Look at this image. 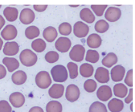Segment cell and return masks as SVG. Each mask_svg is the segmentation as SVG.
<instances>
[{
  "instance_id": "cell-1",
  "label": "cell",
  "mask_w": 135,
  "mask_h": 112,
  "mask_svg": "<svg viewBox=\"0 0 135 112\" xmlns=\"http://www.w3.org/2000/svg\"><path fill=\"white\" fill-rule=\"evenodd\" d=\"M51 75L52 77V79L54 82H66L68 78V72L66 68L62 65H56L51 69Z\"/></svg>"
},
{
  "instance_id": "cell-2",
  "label": "cell",
  "mask_w": 135,
  "mask_h": 112,
  "mask_svg": "<svg viewBox=\"0 0 135 112\" xmlns=\"http://www.w3.org/2000/svg\"><path fill=\"white\" fill-rule=\"evenodd\" d=\"M21 63L26 67L33 66L37 61V55L30 49H24L20 55Z\"/></svg>"
},
{
  "instance_id": "cell-3",
  "label": "cell",
  "mask_w": 135,
  "mask_h": 112,
  "mask_svg": "<svg viewBox=\"0 0 135 112\" xmlns=\"http://www.w3.org/2000/svg\"><path fill=\"white\" fill-rule=\"evenodd\" d=\"M35 81L36 83V85L41 89L48 88L52 83V79L50 78V74L47 71H40L36 74Z\"/></svg>"
},
{
  "instance_id": "cell-4",
  "label": "cell",
  "mask_w": 135,
  "mask_h": 112,
  "mask_svg": "<svg viewBox=\"0 0 135 112\" xmlns=\"http://www.w3.org/2000/svg\"><path fill=\"white\" fill-rule=\"evenodd\" d=\"M85 55V49L81 45H74L70 52V58L74 61L80 62L83 61Z\"/></svg>"
},
{
  "instance_id": "cell-5",
  "label": "cell",
  "mask_w": 135,
  "mask_h": 112,
  "mask_svg": "<svg viewBox=\"0 0 135 112\" xmlns=\"http://www.w3.org/2000/svg\"><path fill=\"white\" fill-rule=\"evenodd\" d=\"M80 92L79 88L75 84L68 85L66 91V98L68 102H75L80 98Z\"/></svg>"
},
{
  "instance_id": "cell-6",
  "label": "cell",
  "mask_w": 135,
  "mask_h": 112,
  "mask_svg": "<svg viewBox=\"0 0 135 112\" xmlns=\"http://www.w3.org/2000/svg\"><path fill=\"white\" fill-rule=\"evenodd\" d=\"M89 32V26L83 22H76L73 26V33L77 38H84Z\"/></svg>"
},
{
  "instance_id": "cell-7",
  "label": "cell",
  "mask_w": 135,
  "mask_h": 112,
  "mask_svg": "<svg viewBox=\"0 0 135 112\" xmlns=\"http://www.w3.org/2000/svg\"><path fill=\"white\" fill-rule=\"evenodd\" d=\"M72 42L71 41L66 37H60L59 38L56 43H55V48L57 51L62 53H66L70 50L71 47Z\"/></svg>"
},
{
  "instance_id": "cell-8",
  "label": "cell",
  "mask_w": 135,
  "mask_h": 112,
  "mask_svg": "<svg viewBox=\"0 0 135 112\" xmlns=\"http://www.w3.org/2000/svg\"><path fill=\"white\" fill-rule=\"evenodd\" d=\"M105 19L108 22H115L118 20L120 16H121V11L120 9L114 7V6H111L109 7L105 12Z\"/></svg>"
},
{
  "instance_id": "cell-9",
  "label": "cell",
  "mask_w": 135,
  "mask_h": 112,
  "mask_svg": "<svg viewBox=\"0 0 135 112\" xmlns=\"http://www.w3.org/2000/svg\"><path fill=\"white\" fill-rule=\"evenodd\" d=\"M97 96L100 101L107 102L112 97V90L107 85H102L98 88L97 92Z\"/></svg>"
},
{
  "instance_id": "cell-10",
  "label": "cell",
  "mask_w": 135,
  "mask_h": 112,
  "mask_svg": "<svg viewBox=\"0 0 135 112\" xmlns=\"http://www.w3.org/2000/svg\"><path fill=\"white\" fill-rule=\"evenodd\" d=\"M17 33H18L17 29L14 25H8L2 31L1 35L4 40L9 41V40H13L14 39H16V37L17 36Z\"/></svg>"
},
{
  "instance_id": "cell-11",
  "label": "cell",
  "mask_w": 135,
  "mask_h": 112,
  "mask_svg": "<svg viewBox=\"0 0 135 112\" xmlns=\"http://www.w3.org/2000/svg\"><path fill=\"white\" fill-rule=\"evenodd\" d=\"M125 75V68L122 65H116L110 71V76L114 82H121Z\"/></svg>"
},
{
  "instance_id": "cell-12",
  "label": "cell",
  "mask_w": 135,
  "mask_h": 112,
  "mask_svg": "<svg viewBox=\"0 0 135 112\" xmlns=\"http://www.w3.org/2000/svg\"><path fill=\"white\" fill-rule=\"evenodd\" d=\"M95 79L100 83H107L110 80V74L109 71L103 67H100L98 68L96 72H95V75H94Z\"/></svg>"
},
{
  "instance_id": "cell-13",
  "label": "cell",
  "mask_w": 135,
  "mask_h": 112,
  "mask_svg": "<svg viewBox=\"0 0 135 112\" xmlns=\"http://www.w3.org/2000/svg\"><path fill=\"white\" fill-rule=\"evenodd\" d=\"M35 19V14L30 9H24L21 11L20 20L24 25H29Z\"/></svg>"
},
{
  "instance_id": "cell-14",
  "label": "cell",
  "mask_w": 135,
  "mask_h": 112,
  "mask_svg": "<svg viewBox=\"0 0 135 112\" xmlns=\"http://www.w3.org/2000/svg\"><path fill=\"white\" fill-rule=\"evenodd\" d=\"M20 51V46L16 41H8L5 44L3 48V53L8 56L16 55Z\"/></svg>"
},
{
  "instance_id": "cell-15",
  "label": "cell",
  "mask_w": 135,
  "mask_h": 112,
  "mask_svg": "<svg viewBox=\"0 0 135 112\" xmlns=\"http://www.w3.org/2000/svg\"><path fill=\"white\" fill-rule=\"evenodd\" d=\"M9 102L14 108H21L25 103V97L20 92H13L9 96Z\"/></svg>"
},
{
  "instance_id": "cell-16",
  "label": "cell",
  "mask_w": 135,
  "mask_h": 112,
  "mask_svg": "<svg viewBox=\"0 0 135 112\" xmlns=\"http://www.w3.org/2000/svg\"><path fill=\"white\" fill-rule=\"evenodd\" d=\"M64 93V86L60 84H54L49 89V95L54 99L60 98Z\"/></svg>"
},
{
  "instance_id": "cell-17",
  "label": "cell",
  "mask_w": 135,
  "mask_h": 112,
  "mask_svg": "<svg viewBox=\"0 0 135 112\" xmlns=\"http://www.w3.org/2000/svg\"><path fill=\"white\" fill-rule=\"evenodd\" d=\"M101 43H102V39L100 36L98 34H94V33L90 35L86 40L87 45L91 49L99 48L101 45Z\"/></svg>"
},
{
  "instance_id": "cell-18",
  "label": "cell",
  "mask_w": 135,
  "mask_h": 112,
  "mask_svg": "<svg viewBox=\"0 0 135 112\" xmlns=\"http://www.w3.org/2000/svg\"><path fill=\"white\" fill-rule=\"evenodd\" d=\"M2 63L5 65L7 68V70L9 72L16 71L20 67V62L16 58H9L6 57L2 59Z\"/></svg>"
},
{
  "instance_id": "cell-19",
  "label": "cell",
  "mask_w": 135,
  "mask_h": 112,
  "mask_svg": "<svg viewBox=\"0 0 135 112\" xmlns=\"http://www.w3.org/2000/svg\"><path fill=\"white\" fill-rule=\"evenodd\" d=\"M57 35H58L57 31L52 26H49L43 30V33H42L43 38L48 42H52L54 40H56Z\"/></svg>"
},
{
  "instance_id": "cell-20",
  "label": "cell",
  "mask_w": 135,
  "mask_h": 112,
  "mask_svg": "<svg viewBox=\"0 0 135 112\" xmlns=\"http://www.w3.org/2000/svg\"><path fill=\"white\" fill-rule=\"evenodd\" d=\"M3 15L8 22H14L17 19L19 15L18 9L14 7H6L3 11Z\"/></svg>"
},
{
  "instance_id": "cell-21",
  "label": "cell",
  "mask_w": 135,
  "mask_h": 112,
  "mask_svg": "<svg viewBox=\"0 0 135 112\" xmlns=\"http://www.w3.org/2000/svg\"><path fill=\"white\" fill-rule=\"evenodd\" d=\"M107 106L111 112H120L124 109V102L120 99L113 98L108 102Z\"/></svg>"
},
{
  "instance_id": "cell-22",
  "label": "cell",
  "mask_w": 135,
  "mask_h": 112,
  "mask_svg": "<svg viewBox=\"0 0 135 112\" xmlns=\"http://www.w3.org/2000/svg\"><path fill=\"white\" fill-rule=\"evenodd\" d=\"M27 79V75L26 72L23 71H16L12 75V81L17 85H21L26 82Z\"/></svg>"
},
{
  "instance_id": "cell-23",
  "label": "cell",
  "mask_w": 135,
  "mask_h": 112,
  "mask_svg": "<svg viewBox=\"0 0 135 112\" xmlns=\"http://www.w3.org/2000/svg\"><path fill=\"white\" fill-rule=\"evenodd\" d=\"M80 17L83 22L86 23H93L95 21V16L93 12L88 8H84L80 11Z\"/></svg>"
},
{
  "instance_id": "cell-24",
  "label": "cell",
  "mask_w": 135,
  "mask_h": 112,
  "mask_svg": "<svg viewBox=\"0 0 135 112\" xmlns=\"http://www.w3.org/2000/svg\"><path fill=\"white\" fill-rule=\"evenodd\" d=\"M127 93H128V89L124 84L118 83V84H116L114 85V94L115 96L120 98H124L126 97Z\"/></svg>"
},
{
  "instance_id": "cell-25",
  "label": "cell",
  "mask_w": 135,
  "mask_h": 112,
  "mask_svg": "<svg viewBox=\"0 0 135 112\" xmlns=\"http://www.w3.org/2000/svg\"><path fill=\"white\" fill-rule=\"evenodd\" d=\"M117 62V56L113 52L108 53L102 60V65L107 68H111Z\"/></svg>"
},
{
  "instance_id": "cell-26",
  "label": "cell",
  "mask_w": 135,
  "mask_h": 112,
  "mask_svg": "<svg viewBox=\"0 0 135 112\" xmlns=\"http://www.w3.org/2000/svg\"><path fill=\"white\" fill-rule=\"evenodd\" d=\"M94 69L93 65L88 63H84L83 65H81L80 68V73L83 78L91 77L94 74Z\"/></svg>"
},
{
  "instance_id": "cell-27",
  "label": "cell",
  "mask_w": 135,
  "mask_h": 112,
  "mask_svg": "<svg viewBox=\"0 0 135 112\" xmlns=\"http://www.w3.org/2000/svg\"><path fill=\"white\" fill-rule=\"evenodd\" d=\"M31 47L36 52L41 53L46 49V45L44 40H42V39H37L32 42Z\"/></svg>"
},
{
  "instance_id": "cell-28",
  "label": "cell",
  "mask_w": 135,
  "mask_h": 112,
  "mask_svg": "<svg viewBox=\"0 0 135 112\" xmlns=\"http://www.w3.org/2000/svg\"><path fill=\"white\" fill-rule=\"evenodd\" d=\"M40 29L34 25L30 26L28 28H26V29L25 31V35L28 39H34L36 37H38L40 35Z\"/></svg>"
},
{
  "instance_id": "cell-29",
  "label": "cell",
  "mask_w": 135,
  "mask_h": 112,
  "mask_svg": "<svg viewBox=\"0 0 135 112\" xmlns=\"http://www.w3.org/2000/svg\"><path fill=\"white\" fill-rule=\"evenodd\" d=\"M46 112H62V104L59 102L51 101L46 104Z\"/></svg>"
},
{
  "instance_id": "cell-30",
  "label": "cell",
  "mask_w": 135,
  "mask_h": 112,
  "mask_svg": "<svg viewBox=\"0 0 135 112\" xmlns=\"http://www.w3.org/2000/svg\"><path fill=\"white\" fill-rule=\"evenodd\" d=\"M94 29L98 33H104L109 29V24L104 19H100L96 22Z\"/></svg>"
},
{
  "instance_id": "cell-31",
  "label": "cell",
  "mask_w": 135,
  "mask_h": 112,
  "mask_svg": "<svg viewBox=\"0 0 135 112\" xmlns=\"http://www.w3.org/2000/svg\"><path fill=\"white\" fill-rule=\"evenodd\" d=\"M89 112H107V109L104 104L100 102H95L90 105Z\"/></svg>"
},
{
  "instance_id": "cell-32",
  "label": "cell",
  "mask_w": 135,
  "mask_h": 112,
  "mask_svg": "<svg viewBox=\"0 0 135 112\" xmlns=\"http://www.w3.org/2000/svg\"><path fill=\"white\" fill-rule=\"evenodd\" d=\"M100 58V55L99 53L95 50L90 49L86 52V61L90 63H97L99 61Z\"/></svg>"
},
{
  "instance_id": "cell-33",
  "label": "cell",
  "mask_w": 135,
  "mask_h": 112,
  "mask_svg": "<svg viewBox=\"0 0 135 112\" xmlns=\"http://www.w3.org/2000/svg\"><path fill=\"white\" fill-rule=\"evenodd\" d=\"M67 68L70 73V78L75 79L78 76V66L74 62H69L67 64Z\"/></svg>"
},
{
  "instance_id": "cell-34",
  "label": "cell",
  "mask_w": 135,
  "mask_h": 112,
  "mask_svg": "<svg viewBox=\"0 0 135 112\" xmlns=\"http://www.w3.org/2000/svg\"><path fill=\"white\" fill-rule=\"evenodd\" d=\"M59 58H60L59 54L56 51H48L45 55V60L47 61L48 63H50V64L56 62L59 60Z\"/></svg>"
},
{
  "instance_id": "cell-35",
  "label": "cell",
  "mask_w": 135,
  "mask_h": 112,
  "mask_svg": "<svg viewBox=\"0 0 135 112\" xmlns=\"http://www.w3.org/2000/svg\"><path fill=\"white\" fill-rule=\"evenodd\" d=\"M59 31L62 35H69L72 31V26L68 22H63L59 26Z\"/></svg>"
},
{
  "instance_id": "cell-36",
  "label": "cell",
  "mask_w": 135,
  "mask_h": 112,
  "mask_svg": "<svg viewBox=\"0 0 135 112\" xmlns=\"http://www.w3.org/2000/svg\"><path fill=\"white\" fill-rule=\"evenodd\" d=\"M97 84L95 81H94L93 79H88L86 82H84L83 84V88L85 89L86 92H87L88 93H92L94 92L96 89H97Z\"/></svg>"
},
{
  "instance_id": "cell-37",
  "label": "cell",
  "mask_w": 135,
  "mask_h": 112,
  "mask_svg": "<svg viewBox=\"0 0 135 112\" xmlns=\"http://www.w3.org/2000/svg\"><path fill=\"white\" fill-rule=\"evenodd\" d=\"M107 8V5H92L91 6V9L94 11L95 15L99 17L104 15V12Z\"/></svg>"
},
{
  "instance_id": "cell-38",
  "label": "cell",
  "mask_w": 135,
  "mask_h": 112,
  "mask_svg": "<svg viewBox=\"0 0 135 112\" xmlns=\"http://www.w3.org/2000/svg\"><path fill=\"white\" fill-rule=\"evenodd\" d=\"M0 112H12V108L8 102L0 101Z\"/></svg>"
},
{
  "instance_id": "cell-39",
  "label": "cell",
  "mask_w": 135,
  "mask_h": 112,
  "mask_svg": "<svg viewBox=\"0 0 135 112\" xmlns=\"http://www.w3.org/2000/svg\"><path fill=\"white\" fill-rule=\"evenodd\" d=\"M125 84L129 87H133V70L131 69L127 71L124 79Z\"/></svg>"
},
{
  "instance_id": "cell-40",
  "label": "cell",
  "mask_w": 135,
  "mask_h": 112,
  "mask_svg": "<svg viewBox=\"0 0 135 112\" xmlns=\"http://www.w3.org/2000/svg\"><path fill=\"white\" fill-rule=\"evenodd\" d=\"M47 7H48L47 5H34L33 6L34 9L36 11H37V12H44L47 9Z\"/></svg>"
},
{
  "instance_id": "cell-41",
  "label": "cell",
  "mask_w": 135,
  "mask_h": 112,
  "mask_svg": "<svg viewBox=\"0 0 135 112\" xmlns=\"http://www.w3.org/2000/svg\"><path fill=\"white\" fill-rule=\"evenodd\" d=\"M132 101H133V89L131 88L130 91H129V94H128L127 97L125 98L124 102L126 104H130V103H131Z\"/></svg>"
},
{
  "instance_id": "cell-42",
  "label": "cell",
  "mask_w": 135,
  "mask_h": 112,
  "mask_svg": "<svg viewBox=\"0 0 135 112\" xmlns=\"http://www.w3.org/2000/svg\"><path fill=\"white\" fill-rule=\"evenodd\" d=\"M6 68L2 65H0V79H2L6 77Z\"/></svg>"
},
{
  "instance_id": "cell-43",
  "label": "cell",
  "mask_w": 135,
  "mask_h": 112,
  "mask_svg": "<svg viewBox=\"0 0 135 112\" xmlns=\"http://www.w3.org/2000/svg\"><path fill=\"white\" fill-rule=\"evenodd\" d=\"M29 112H44L42 108L40 107H38V106H35V107H32L31 109L30 110Z\"/></svg>"
},
{
  "instance_id": "cell-44",
  "label": "cell",
  "mask_w": 135,
  "mask_h": 112,
  "mask_svg": "<svg viewBox=\"0 0 135 112\" xmlns=\"http://www.w3.org/2000/svg\"><path fill=\"white\" fill-rule=\"evenodd\" d=\"M5 23H6V22H5L4 18H3L2 15H0V30H1V29H2V28L4 26Z\"/></svg>"
},
{
  "instance_id": "cell-45",
  "label": "cell",
  "mask_w": 135,
  "mask_h": 112,
  "mask_svg": "<svg viewBox=\"0 0 135 112\" xmlns=\"http://www.w3.org/2000/svg\"><path fill=\"white\" fill-rule=\"evenodd\" d=\"M2 45H3V41H2V39L0 38V50L2 49Z\"/></svg>"
},
{
  "instance_id": "cell-46",
  "label": "cell",
  "mask_w": 135,
  "mask_h": 112,
  "mask_svg": "<svg viewBox=\"0 0 135 112\" xmlns=\"http://www.w3.org/2000/svg\"><path fill=\"white\" fill-rule=\"evenodd\" d=\"M131 111H133V104H132V103L131 104Z\"/></svg>"
},
{
  "instance_id": "cell-47",
  "label": "cell",
  "mask_w": 135,
  "mask_h": 112,
  "mask_svg": "<svg viewBox=\"0 0 135 112\" xmlns=\"http://www.w3.org/2000/svg\"><path fill=\"white\" fill-rule=\"evenodd\" d=\"M1 7H2V6H0V8H1Z\"/></svg>"
}]
</instances>
